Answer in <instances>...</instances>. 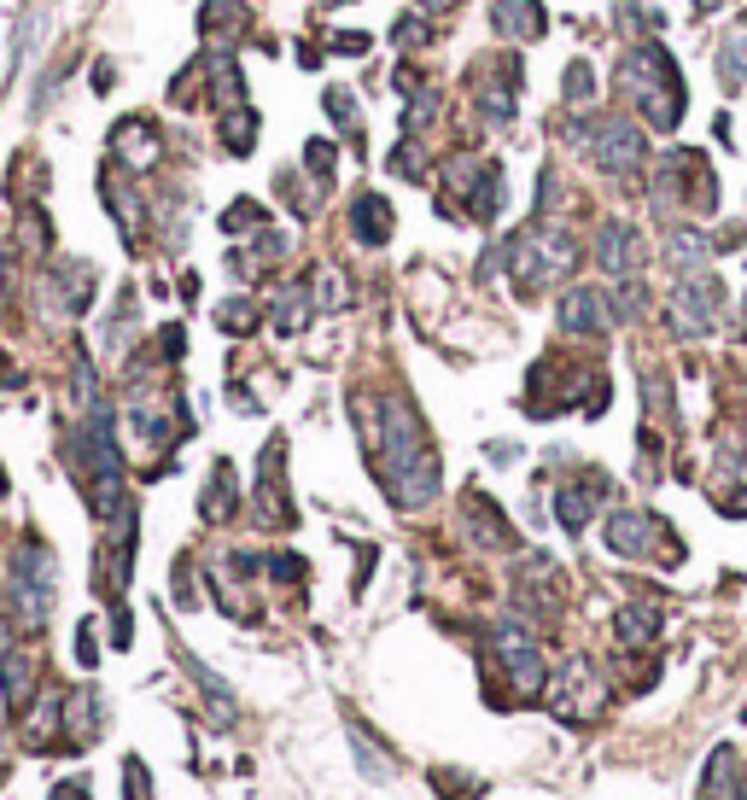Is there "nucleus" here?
I'll list each match as a JSON object with an SVG mask.
<instances>
[{"instance_id":"1","label":"nucleus","mask_w":747,"mask_h":800,"mask_svg":"<svg viewBox=\"0 0 747 800\" xmlns=\"http://www.w3.org/2000/svg\"><path fill=\"white\" fill-rule=\"evenodd\" d=\"M374 473H380L386 497L398 508H420L438 497V456L427 445V427L403 398H386L380 410V438H374Z\"/></svg>"},{"instance_id":"2","label":"nucleus","mask_w":747,"mask_h":800,"mask_svg":"<svg viewBox=\"0 0 747 800\" xmlns=\"http://www.w3.org/2000/svg\"><path fill=\"white\" fill-rule=\"evenodd\" d=\"M619 89L654 129H677V117H684V82H677V64L660 42H642V47L625 54Z\"/></svg>"},{"instance_id":"3","label":"nucleus","mask_w":747,"mask_h":800,"mask_svg":"<svg viewBox=\"0 0 747 800\" xmlns=\"http://www.w3.org/2000/svg\"><path fill=\"white\" fill-rule=\"evenodd\" d=\"M572 263H579V246H572L560 228H549V223H532V228H520L514 240H508V269L520 275L525 293L572 275Z\"/></svg>"},{"instance_id":"4","label":"nucleus","mask_w":747,"mask_h":800,"mask_svg":"<svg viewBox=\"0 0 747 800\" xmlns=\"http://www.w3.org/2000/svg\"><path fill=\"white\" fill-rule=\"evenodd\" d=\"M579 141H584V152H590V164H602L607 176H637L642 158H649V141H642V129L625 123V117H602V123H590Z\"/></svg>"},{"instance_id":"5","label":"nucleus","mask_w":747,"mask_h":800,"mask_svg":"<svg viewBox=\"0 0 747 800\" xmlns=\"http://www.w3.org/2000/svg\"><path fill=\"white\" fill-rule=\"evenodd\" d=\"M12 602H19L24 625H42L54 608V555L42 543H19V555H12Z\"/></svg>"},{"instance_id":"6","label":"nucleus","mask_w":747,"mask_h":800,"mask_svg":"<svg viewBox=\"0 0 747 800\" xmlns=\"http://www.w3.org/2000/svg\"><path fill=\"white\" fill-rule=\"evenodd\" d=\"M549 707H555L567 725H596V719H602V707H607V684H602L596 672H590V660H572V667L555 678Z\"/></svg>"},{"instance_id":"7","label":"nucleus","mask_w":747,"mask_h":800,"mask_svg":"<svg viewBox=\"0 0 747 800\" xmlns=\"http://www.w3.org/2000/svg\"><path fill=\"white\" fill-rule=\"evenodd\" d=\"M450 187L462 193V211L473 216V223H490V216H497V199H502V169L497 164L450 158Z\"/></svg>"},{"instance_id":"8","label":"nucleus","mask_w":747,"mask_h":800,"mask_svg":"<svg viewBox=\"0 0 747 800\" xmlns=\"http://www.w3.org/2000/svg\"><path fill=\"white\" fill-rule=\"evenodd\" d=\"M479 89H473V106H479L485 129H508L514 123V106H520V64L502 71V64H479Z\"/></svg>"},{"instance_id":"9","label":"nucleus","mask_w":747,"mask_h":800,"mask_svg":"<svg viewBox=\"0 0 747 800\" xmlns=\"http://www.w3.org/2000/svg\"><path fill=\"white\" fill-rule=\"evenodd\" d=\"M490 649H497V660L508 667V678L520 684V695H537L543 684V655H537V643L520 632V625H497L490 632Z\"/></svg>"},{"instance_id":"10","label":"nucleus","mask_w":747,"mask_h":800,"mask_svg":"<svg viewBox=\"0 0 747 800\" xmlns=\"http://www.w3.org/2000/svg\"><path fill=\"white\" fill-rule=\"evenodd\" d=\"M719 281L712 275H684V286H677V298H672V310H677V328L684 333H712L719 328Z\"/></svg>"},{"instance_id":"11","label":"nucleus","mask_w":747,"mask_h":800,"mask_svg":"<svg viewBox=\"0 0 747 800\" xmlns=\"http://www.w3.org/2000/svg\"><path fill=\"white\" fill-rule=\"evenodd\" d=\"M111 158L123 164L129 176H146V169L164 158V141H158V129H152L146 117H123V123L111 129Z\"/></svg>"},{"instance_id":"12","label":"nucleus","mask_w":747,"mask_h":800,"mask_svg":"<svg viewBox=\"0 0 747 800\" xmlns=\"http://www.w3.org/2000/svg\"><path fill=\"white\" fill-rule=\"evenodd\" d=\"M596 263L607 269L614 281H631L642 269V234L631 223H619V216H607L602 234H596Z\"/></svg>"},{"instance_id":"13","label":"nucleus","mask_w":747,"mask_h":800,"mask_svg":"<svg viewBox=\"0 0 747 800\" xmlns=\"http://www.w3.org/2000/svg\"><path fill=\"white\" fill-rule=\"evenodd\" d=\"M666 538V526H660L654 515H642V508H625V515L607 520V550L625 555V561H642L654 555V543Z\"/></svg>"},{"instance_id":"14","label":"nucleus","mask_w":747,"mask_h":800,"mask_svg":"<svg viewBox=\"0 0 747 800\" xmlns=\"http://www.w3.org/2000/svg\"><path fill=\"white\" fill-rule=\"evenodd\" d=\"M607 321H614V298L596 293V286H579V293L560 298V328L567 333L596 339V333H607Z\"/></svg>"},{"instance_id":"15","label":"nucleus","mask_w":747,"mask_h":800,"mask_svg":"<svg viewBox=\"0 0 747 800\" xmlns=\"http://www.w3.org/2000/svg\"><path fill=\"white\" fill-rule=\"evenodd\" d=\"M0 684H7V702L19 707L29 695V660H24V643H19V620L7 614L0 602Z\"/></svg>"},{"instance_id":"16","label":"nucleus","mask_w":747,"mask_h":800,"mask_svg":"<svg viewBox=\"0 0 747 800\" xmlns=\"http://www.w3.org/2000/svg\"><path fill=\"white\" fill-rule=\"evenodd\" d=\"M462 520H467V538L473 543H485V550H502L508 538V520H502V508L490 503V497H479V491H467V503H462Z\"/></svg>"},{"instance_id":"17","label":"nucleus","mask_w":747,"mask_h":800,"mask_svg":"<svg viewBox=\"0 0 747 800\" xmlns=\"http://www.w3.org/2000/svg\"><path fill=\"white\" fill-rule=\"evenodd\" d=\"M602 480L590 473V480H579V485H560V497H555V520L567 526V532H584L590 526V515H596V503H602Z\"/></svg>"},{"instance_id":"18","label":"nucleus","mask_w":747,"mask_h":800,"mask_svg":"<svg viewBox=\"0 0 747 800\" xmlns=\"http://www.w3.org/2000/svg\"><path fill=\"white\" fill-rule=\"evenodd\" d=\"M490 24H497V36H508V42H537L543 36V7L537 0H497V7H490Z\"/></svg>"},{"instance_id":"19","label":"nucleus","mask_w":747,"mask_h":800,"mask_svg":"<svg viewBox=\"0 0 747 800\" xmlns=\"http://www.w3.org/2000/svg\"><path fill=\"white\" fill-rule=\"evenodd\" d=\"M351 228H356V240H363V246H386V240H392V205H386L380 193H356Z\"/></svg>"},{"instance_id":"20","label":"nucleus","mask_w":747,"mask_h":800,"mask_svg":"<svg viewBox=\"0 0 747 800\" xmlns=\"http://www.w3.org/2000/svg\"><path fill=\"white\" fill-rule=\"evenodd\" d=\"M736 748H712L707 777H701V800H742V772H736Z\"/></svg>"},{"instance_id":"21","label":"nucleus","mask_w":747,"mask_h":800,"mask_svg":"<svg viewBox=\"0 0 747 800\" xmlns=\"http://www.w3.org/2000/svg\"><path fill=\"white\" fill-rule=\"evenodd\" d=\"M205 71H211V99H216V106H223V111L246 106V77H240V64H234L228 54H211Z\"/></svg>"},{"instance_id":"22","label":"nucleus","mask_w":747,"mask_h":800,"mask_svg":"<svg viewBox=\"0 0 747 800\" xmlns=\"http://www.w3.org/2000/svg\"><path fill=\"white\" fill-rule=\"evenodd\" d=\"M719 89L724 94H742L747 89V30L724 36V47H719Z\"/></svg>"},{"instance_id":"23","label":"nucleus","mask_w":747,"mask_h":800,"mask_svg":"<svg viewBox=\"0 0 747 800\" xmlns=\"http://www.w3.org/2000/svg\"><path fill=\"white\" fill-rule=\"evenodd\" d=\"M223 146L234 152V158H246V152L258 146V111H251V106L223 111Z\"/></svg>"},{"instance_id":"24","label":"nucleus","mask_w":747,"mask_h":800,"mask_svg":"<svg viewBox=\"0 0 747 800\" xmlns=\"http://www.w3.org/2000/svg\"><path fill=\"white\" fill-rule=\"evenodd\" d=\"M666 258L684 269V275H695V269H707V234L701 228H672L666 240Z\"/></svg>"},{"instance_id":"25","label":"nucleus","mask_w":747,"mask_h":800,"mask_svg":"<svg viewBox=\"0 0 747 800\" xmlns=\"http://www.w3.org/2000/svg\"><path fill=\"white\" fill-rule=\"evenodd\" d=\"M199 515H205V520H228V515H234V468H228V462H216L211 485H205V503H199Z\"/></svg>"},{"instance_id":"26","label":"nucleus","mask_w":747,"mask_h":800,"mask_svg":"<svg viewBox=\"0 0 747 800\" xmlns=\"http://www.w3.org/2000/svg\"><path fill=\"white\" fill-rule=\"evenodd\" d=\"M304 321H310V286L298 281V286H286V293L275 298V328L281 333H298Z\"/></svg>"},{"instance_id":"27","label":"nucleus","mask_w":747,"mask_h":800,"mask_svg":"<svg viewBox=\"0 0 747 800\" xmlns=\"http://www.w3.org/2000/svg\"><path fill=\"white\" fill-rule=\"evenodd\" d=\"M619 643H631V649H637V643H654V632H660V614H654V608H619Z\"/></svg>"},{"instance_id":"28","label":"nucleus","mask_w":747,"mask_h":800,"mask_svg":"<svg viewBox=\"0 0 747 800\" xmlns=\"http://www.w3.org/2000/svg\"><path fill=\"white\" fill-rule=\"evenodd\" d=\"M64 725H76V742L94 737V730H99V702H94V690H76L71 702H64Z\"/></svg>"},{"instance_id":"29","label":"nucleus","mask_w":747,"mask_h":800,"mask_svg":"<svg viewBox=\"0 0 747 800\" xmlns=\"http://www.w3.org/2000/svg\"><path fill=\"white\" fill-rule=\"evenodd\" d=\"M64 298H71V316L88 310V298H94V269L88 263H64Z\"/></svg>"},{"instance_id":"30","label":"nucleus","mask_w":747,"mask_h":800,"mask_svg":"<svg viewBox=\"0 0 747 800\" xmlns=\"http://www.w3.org/2000/svg\"><path fill=\"white\" fill-rule=\"evenodd\" d=\"M234 24H240V0H205V12H199V30H205V36L223 42V30H234Z\"/></svg>"},{"instance_id":"31","label":"nucleus","mask_w":747,"mask_h":800,"mask_svg":"<svg viewBox=\"0 0 747 800\" xmlns=\"http://www.w3.org/2000/svg\"><path fill=\"white\" fill-rule=\"evenodd\" d=\"M19 240L29 246V258H42L47 240H54V234H47V216H42L36 205H24V216H19Z\"/></svg>"},{"instance_id":"32","label":"nucleus","mask_w":747,"mask_h":800,"mask_svg":"<svg viewBox=\"0 0 747 800\" xmlns=\"http://www.w3.org/2000/svg\"><path fill=\"white\" fill-rule=\"evenodd\" d=\"M590 94H596V71L584 59H572L567 64V106H590Z\"/></svg>"},{"instance_id":"33","label":"nucleus","mask_w":747,"mask_h":800,"mask_svg":"<svg viewBox=\"0 0 747 800\" xmlns=\"http://www.w3.org/2000/svg\"><path fill=\"white\" fill-rule=\"evenodd\" d=\"M310 293H316L321 310H339V304H345V281H339V269L321 263V269H316V281H310Z\"/></svg>"},{"instance_id":"34","label":"nucleus","mask_w":747,"mask_h":800,"mask_svg":"<svg viewBox=\"0 0 747 800\" xmlns=\"http://www.w3.org/2000/svg\"><path fill=\"white\" fill-rule=\"evenodd\" d=\"M216 321H223V333H251L258 328V310H251L246 298H228L223 310H216Z\"/></svg>"},{"instance_id":"35","label":"nucleus","mask_w":747,"mask_h":800,"mask_svg":"<svg viewBox=\"0 0 747 800\" xmlns=\"http://www.w3.org/2000/svg\"><path fill=\"white\" fill-rule=\"evenodd\" d=\"M304 164L316 169V181H321V187H328V181H333V164H339L333 141H310V146H304Z\"/></svg>"},{"instance_id":"36","label":"nucleus","mask_w":747,"mask_h":800,"mask_svg":"<svg viewBox=\"0 0 747 800\" xmlns=\"http://www.w3.org/2000/svg\"><path fill=\"white\" fill-rule=\"evenodd\" d=\"M321 106L333 111V123L345 129V134H356V99H351L345 89H328V94H321Z\"/></svg>"},{"instance_id":"37","label":"nucleus","mask_w":747,"mask_h":800,"mask_svg":"<svg viewBox=\"0 0 747 800\" xmlns=\"http://www.w3.org/2000/svg\"><path fill=\"white\" fill-rule=\"evenodd\" d=\"M223 228H228V234H251V228H263V205H251V199H240V205H228Z\"/></svg>"},{"instance_id":"38","label":"nucleus","mask_w":747,"mask_h":800,"mask_svg":"<svg viewBox=\"0 0 747 800\" xmlns=\"http://www.w3.org/2000/svg\"><path fill=\"white\" fill-rule=\"evenodd\" d=\"M438 117V94H420V99H410V111H403V134H420Z\"/></svg>"},{"instance_id":"39","label":"nucleus","mask_w":747,"mask_h":800,"mask_svg":"<svg viewBox=\"0 0 747 800\" xmlns=\"http://www.w3.org/2000/svg\"><path fill=\"white\" fill-rule=\"evenodd\" d=\"M123 772H129V800H152V783H146V765H141V760H129V765H123Z\"/></svg>"},{"instance_id":"40","label":"nucleus","mask_w":747,"mask_h":800,"mask_svg":"<svg viewBox=\"0 0 747 800\" xmlns=\"http://www.w3.org/2000/svg\"><path fill=\"white\" fill-rule=\"evenodd\" d=\"M368 36H363V30H339V36H333V54H368Z\"/></svg>"},{"instance_id":"41","label":"nucleus","mask_w":747,"mask_h":800,"mask_svg":"<svg viewBox=\"0 0 747 800\" xmlns=\"http://www.w3.org/2000/svg\"><path fill=\"white\" fill-rule=\"evenodd\" d=\"M76 660H82V667H94V660H99V649H94V625H82V632H76Z\"/></svg>"},{"instance_id":"42","label":"nucleus","mask_w":747,"mask_h":800,"mask_svg":"<svg viewBox=\"0 0 747 800\" xmlns=\"http://www.w3.org/2000/svg\"><path fill=\"white\" fill-rule=\"evenodd\" d=\"M398 42H403V47H415V42H432V36H427V19H420V24H415V19H403V24H398Z\"/></svg>"},{"instance_id":"43","label":"nucleus","mask_w":747,"mask_h":800,"mask_svg":"<svg viewBox=\"0 0 747 800\" xmlns=\"http://www.w3.org/2000/svg\"><path fill=\"white\" fill-rule=\"evenodd\" d=\"M111 77H117V71H111V59H99V64H94V94H106V89H111Z\"/></svg>"},{"instance_id":"44","label":"nucleus","mask_w":747,"mask_h":800,"mask_svg":"<svg viewBox=\"0 0 747 800\" xmlns=\"http://www.w3.org/2000/svg\"><path fill=\"white\" fill-rule=\"evenodd\" d=\"M462 0H420V12H432V19H444V12H455Z\"/></svg>"},{"instance_id":"45","label":"nucleus","mask_w":747,"mask_h":800,"mask_svg":"<svg viewBox=\"0 0 747 800\" xmlns=\"http://www.w3.org/2000/svg\"><path fill=\"white\" fill-rule=\"evenodd\" d=\"M54 800H88V789H82V783H59Z\"/></svg>"},{"instance_id":"46","label":"nucleus","mask_w":747,"mask_h":800,"mask_svg":"<svg viewBox=\"0 0 747 800\" xmlns=\"http://www.w3.org/2000/svg\"><path fill=\"white\" fill-rule=\"evenodd\" d=\"M719 7H730V0H695V12H719Z\"/></svg>"}]
</instances>
